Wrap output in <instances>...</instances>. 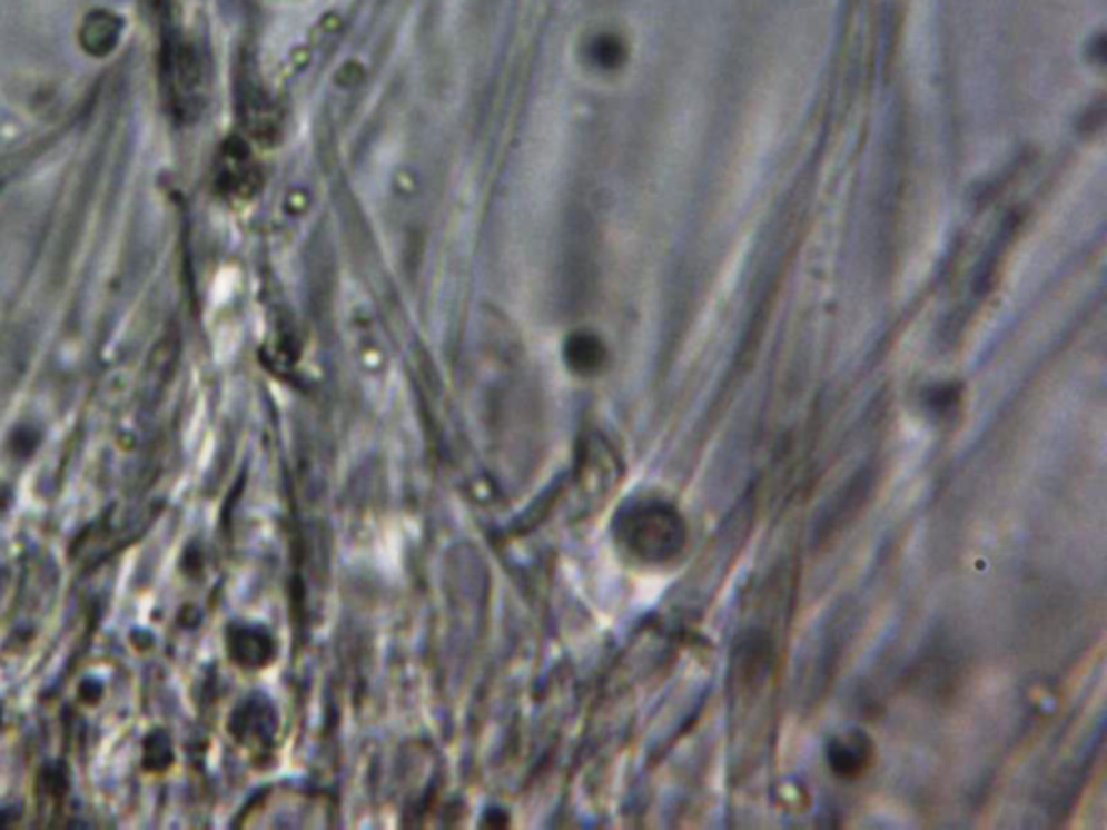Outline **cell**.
Listing matches in <instances>:
<instances>
[{
    "instance_id": "cell-4",
    "label": "cell",
    "mask_w": 1107,
    "mask_h": 830,
    "mask_svg": "<svg viewBox=\"0 0 1107 830\" xmlns=\"http://www.w3.org/2000/svg\"><path fill=\"white\" fill-rule=\"evenodd\" d=\"M119 36H121L119 18L111 11L100 9L85 18L80 29V46L93 57H105L113 52Z\"/></svg>"
},
{
    "instance_id": "cell-2",
    "label": "cell",
    "mask_w": 1107,
    "mask_h": 830,
    "mask_svg": "<svg viewBox=\"0 0 1107 830\" xmlns=\"http://www.w3.org/2000/svg\"><path fill=\"white\" fill-rule=\"evenodd\" d=\"M827 761L836 777L843 781H857L874 763V744L863 731L841 733L827 744Z\"/></svg>"
},
{
    "instance_id": "cell-3",
    "label": "cell",
    "mask_w": 1107,
    "mask_h": 830,
    "mask_svg": "<svg viewBox=\"0 0 1107 830\" xmlns=\"http://www.w3.org/2000/svg\"><path fill=\"white\" fill-rule=\"evenodd\" d=\"M254 178H256V167L249 158V151L245 150L243 144L236 141L228 144L219 156V167H217V182L221 190L229 195H247L254 189Z\"/></svg>"
},
{
    "instance_id": "cell-1",
    "label": "cell",
    "mask_w": 1107,
    "mask_h": 830,
    "mask_svg": "<svg viewBox=\"0 0 1107 830\" xmlns=\"http://www.w3.org/2000/svg\"><path fill=\"white\" fill-rule=\"evenodd\" d=\"M619 538L636 561L669 565L686 547L688 524L673 504L651 497L623 511L619 517Z\"/></svg>"
},
{
    "instance_id": "cell-5",
    "label": "cell",
    "mask_w": 1107,
    "mask_h": 830,
    "mask_svg": "<svg viewBox=\"0 0 1107 830\" xmlns=\"http://www.w3.org/2000/svg\"><path fill=\"white\" fill-rule=\"evenodd\" d=\"M870 487H872L870 472H861L859 476H854V481H850V485H846L838 502L831 506L829 520H824V536H829L833 530L840 528L841 524H846L850 517L859 513L861 504L868 500Z\"/></svg>"
}]
</instances>
